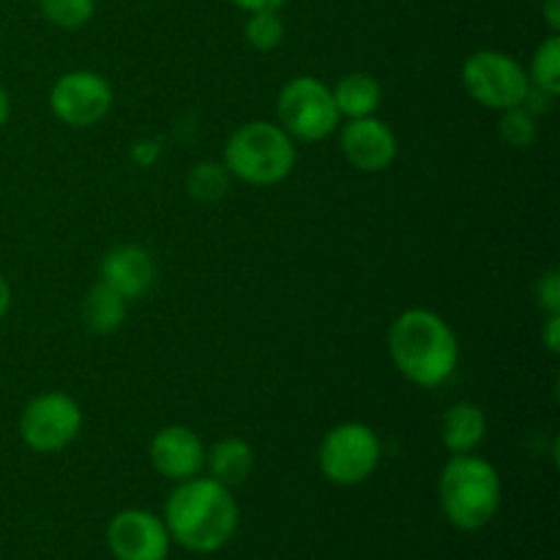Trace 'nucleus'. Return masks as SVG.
<instances>
[{"label":"nucleus","mask_w":560,"mask_h":560,"mask_svg":"<svg viewBox=\"0 0 560 560\" xmlns=\"http://www.w3.org/2000/svg\"><path fill=\"white\" fill-rule=\"evenodd\" d=\"M164 525L170 539L189 552H217L238 530V503L230 487L208 479L178 481L164 503Z\"/></svg>","instance_id":"f257e3e1"},{"label":"nucleus","mask_w":560,"mask_h":560,"mask_svg":"<svg viewBox=\"0 0 560 560\" xmlns=\"http://www.w3.org/2000/svg\"><path fill=\"white\" fill-rule=\"evenodd\" d=\"M388 355L399 375L421 388H438L459 364V342L441 315L405 310L388 328Z\"/></svg>","instance_id":"f03ea898"},{"label":"nucleus","mask_w":560,"mask_h":560,"mask_svg":"<svg viewBox=\"0 0 560 560\" xmlns=\"http://www.w3.org/2000/svg\"><path fill=\"white\" fill-rule=\"evenodd\" d=\"M441 509L448 523L459 530H479L501 509V476L485 457L454 454L438 485Z\"/></svg>","instance_id":"7ed1b4c3"},{"label":"nucleus","mask_w":560,"mask_h":560,"mask_svg":"<svg viewBox=\"0 0 560 560\" xmlns=\"http://www.w3.org/2000/svg\"><path fill=\"white\" fill-rule=\"evenodd\" d=\"M295 140L271 120H249L224 142V167L230 178L249 186L282 184L295 167Z\"/></svg>","instance_id":"20e7f679"},{"label":"nucleus","mask_w":560,"mask_h":560,"mask_svg":"<svg viewBox=\"0 0 560 560\" xmlns=\"http://www.w3.org/2000/svg\"><path fill=\"white\" fill-rule=\"evenodd\" d=\"M277 115L279 126L301 142L326 140L337 131L339 118H342L334 104L331 88L317 77H293L279 91Z\"/></svg>","instance_id":"39448f33"},{"label":"nucleus","mask_w":560,"mask_h":560,"mask_svg":"<svg viewBox=\"0 0 560 560\" xmlns=\"http://www.w3.org/2000/svg\"><path fill=\"white\" fill-rule=\"evenodd\" d=\"M323 476L339 487H355L381 465V438L361 421H345L326 432L317 452Z\"/></svg>","instance_id":"423d86ee"},{"label":"nucleus","mask_w":560,"mask_h":560,"mask_svg":"<svg viewBox=\"0 0 560 560\" xmlns=\"http://www.w3.org/2000/svg\"><path fill=\"white\" fill-rule=\"evenodd\" d=\"M528 85V71L512 55L498 49H479L463 63V88L468 96L495 113L520 107Z\"/></svg>","instance_id":"0eeeda50"},{"label":"nucleus","mask_w":560,"mask_h":560,"mask_svg":"<svg viewBox=\"0 0 560 560\" xmlns=\"http://www.w3.org/2000/svg\"><path fill=\"white\" fill-rule=\"evenodd\" d=\"M82 430V410L74 397L63 392H47L33 397L22 408L20 435L36 454L63 452Z\"/></svg>","instance_id":"6e6552de"},{"label":"nucleus","mask_w":560,"mask_h":560,"mask_svg":"<svg viewBox=\"0 0 560 560\" xmlns=\"http://www.w3.org/2000/svg\"><path fill=\"white\" fill-rule=\"evenodd\" d=\"M113 107V88L96 71H69L49 91L55 118L74 129H88L107 118Z\"/></svg>","instance_id":"1a4fd4ad"},{"label":"nucleus","mask_w":560,"mask_h":560,"mask_svg":"<svg viewBox=\"0 0 560 560\" xmlns=\"http://www.w3.org/2000/svg\"><path fill=\"white\" fill-rule=\"evenodd\" d=\"M107 545L118 560H164L170 552V534L156 514L126 509L109 520Z\"/></svg>","instance_id":"9d476101"},{"label":"nucleus","mask_w":560,"mask_h":560,"mask_svg":"<svg viewBox=\"0 0 560 560\" xmlns=\"http://www.w3.org/2000/svg\"><path fill=\"white\" fill-rule=\"evenodd\" d=\"M339 148L355 170L381 173V170L392 167V162L397 159V135L375 115H366V118H353L342 126Z\"/></svg>","instance_id":"9b49d317"},{"label":"nucleus","mask_w":560,"mask_h":560,"mask_svg":"<svg viewBox=\"0 0 560 560\" xmlns=\"http://www.w3.org/2000/svg\"><path fill=\"white\" fill-rule=\"evenodd\" d=\"M151 465L159 476L170 481L195 479L206 468V446L189 427H162L151 441Z\"/></svg>","instance_id":"f8f14e48"},{"label":"nucleus","mask_w":560,"mask_h":560,"mask_svg":"<svg viewBox=\"0 0 560 560\" xmlns=\"http://www.w3.org/2000/svg\"><path fill=\"white\" fill-rule=\"evenodd\" d=\"M153 279H156L153 257L142 246L135 244L113 246L102 257V266H98V282L113 288L126 301H135L140 295H145L151 290Z\"/></svg>","instance_id":"ddd939ff"},{"label":"nucleus","mask_w":560,"mask_h":560,"mask_svg":"<svg viewBox=\"0 0 560 560\" xmlns=\"http://www.w3.org/2000/svg\"><path fill=\"white\" fill-rule=\"evenodd\" d=\"M443 446L452 454H470L487 438V416L479 405L457 402L443 413Z\"/></svg>","instance_id":"4468645a"},{"label":"nucleus","mask_w":560,"mask_h":560,"mask_svg":"<svg viewBox=\"0 0 560 560\" xmlns=\"http://www.w3.org/2000/svg\"><path fill=\"white\" fill-rule=\"evenodd\" d=\"M206 468L213 481L224 487H238L255 470V452L241 438H222L206 452Z\"/></svg>","instance_id":"2eb2a0df"},{"label":"nucleus","mask_w":560,"mask_h":560,"mask_svg":"<svg viewBox=\"0 0 560 560\" xmlns=\"http://www.w3.org/2000/svg\"><path fill=\"white\" fill-rule=\"evenodd\" d=\"M331 96L339 115H345V118L350 120L366 118V115H375L377 107H381L383 88L372 74L353 71V74L342 77V80L331 88Z\"/></svg>","instance_id":"dca6fc26"},{"label":"nucleus","mask_w":560,"mask_h":560,"mask_svg":"<svg viewBox=\"0 0 560 560\" xmlns=\"http://www.w3.org/2000/svg\"><path fill=\"white\" fill-rule=\"evenodd\" d=\"M126 320V299L107 284L96 282L82 301V323L93 334H113Z\"/></svg>","instance_id":"f3484780"},{"label":"nucleus","mask_w":560,"mask_h":560,"mask_svg":"<svg viewBox=\"0 0 560 560\" xmlns=\"http://www.w3.org/2000/svg\"><path fill=\"white\" fill-rule=\"evenodd\" d=\"M530 85L541 88V91L558 96L560 93V36L558 33H550L545 42L539 44V49L534 52V60H530L528 69Z\"/></svg>","instance_id":"a211bd4d"},{"label":"nucleus","mask_w":560,"mask_h":560,"mask_svg":"<svg viewBox=\"0 0 560 560\" xmlns=\"http://www.w3.org/2000/svg\"><path fill=\"white\" fill-rule=\"evenodd\" d=\"M230 173L224 164L219 162H200L186 178V189L195 200L200 202H217L228 195Z\"/></svg>","instance_id":"6ab92c4d"},{"label":"nucleus","mask_w":560,"mask_h":560,"mask_svg":"<svg viewBox=\"0 0 560 560\" xmlns=\"http://www.w3.org/2000/svg\"><path fill=\"white\" fill-rule=\"evenodd\" d=\"M244 38L252 49L271 52L282 44L284 22L279 20L277 11H252L244 25Z\"/></svg>","instance_id":"aec40b11"},{"label":"nucleus","mask_w":560,"mask_h":560,"mask_svg":"<svg viewBox=\"0 0 560 560\" xmlns=\"http://www.w3.org/2000/svg\"><path fill=\"white\" fill-rule=\"evenodd\" d=\"M38 5H42L44 20L63 31H77V27L88 25L96 11V0H38Z\"/></svg>","instance_id":"412c9836"},{"label":"nucleus","mask_w":560,"mask_h":560,"mask_svg":"<svg viewBox=\"0 0 560 560\" xmlns=\"http://www.w3.org/2000/svg\"><path fill=\"white\" fill-rule=\"evenodd\" d=\"M498 131H501L503 142L509 148H528L534 145L536 140V115H530L528 109L520 104V107L503 109L501 124H498Z\"/></svg>","instance_id":"4be33fe9"},{"label":"nucleus","mask_w":560,"mask_h":560,"mask_svg":"<svg viewBox=\"0 0 560 560\" xmlns=\"http://www.w3.org/2000/svg\"><path fill=\"white\" fill-rule=\"evenodd\" d=\"M536 301L547 315H560V273L547 271L536 284Z\"/></svg>","instance_id":"5701e85b"},{"label":"nucleus","mask_w":560,"mask_h":560,"mask_svg":"<svg viewBox=\"0 0 560 560\" xmlns=\"http://www.w3.org/2000/svg\"><path fill=\"white\" fill-rule=\"evenodd\" d=\"M552 102H556V96H552V93L541 91V88H536V85H528V93H525V98H523V107L528 109L530 115H545V113H550Z\"/></svg>","instance_id":"b1692460"},{"label":"nucleus","mask_w":560,"mask_h":560,"mask_svg":"<svg viewBox=\"0 0 560 560\" xmlns=\"http://www.w3.org/2000/svg\"><path fill=\"white\" fill-rule=\"evenodd\" d=\"M159 153H162V148H159L156 140H140L135 142V148H131V159H135V164H140V167H151V164H156Z\"/></svg>","instance_id":"393cba45"},{"label":"nucleus","mask_w":560,"mask_h":560,"mask_svg":"<svg viewBox=\"0 0 560 560\" xmlns=\"http://www.w3.org/2000/svg\"><path fill=\"white\" fill-rule=\"evenodd\" d=\"M541 339H545L547 350L552 355L560 353V315H547L545 328H541Z\"/></svg>","instance_id":"a878e982"},{"label":"nucleus","mask_w":560,"mask_h":560,"mask_svg":"<svg viewBox=\"0 0 560 560\" xmlns=\"http://www.w3.org/2000/svg\"><path fill=\"white\" fill-rule=\"evenodd\" d=\"M230 3L252 14V11H279L288 0H230Z\"/></svg>","instance_id":"bb28decb"},{"label":"nucleus","mask_w":560,"mask_h":560,"mask_svg":"<svg viewBox=\"0 0 560 560\" xmlns=\"http://www.w3.org/2000/svg\"><path fill=\"white\" fill-rule=\"evenodd\" d=\"M541 14H545V22H547V27H550V33H558L560 31V0H545V5H541Z\"/></svg>","instance_id":"cd10ccee"},{"label":"nucleus","mask_w":560,"mask_h":560,"mask_svg":"<svg viewBox=\"0 0 560 560\" xmlns=\"http://www.w3.org/2000/svg\"><path fill=\"white\" fill-rule=\"evenodd\" d=\"M9 310H11V284L5 282V277L0 273V320L9 315Z\"/></svg>","instance_id":"c85d7f7f"},{"label":"nucleus","mask_w":560,"mask_h":560,"mask_svg":"<svg viewBox=\"0 0 560 560\" xmlns=\"http://www.w3.org/2000/svg\"><path fill=\"white\" fill-rule=\"evenodd\" d=\"M9 118H11V96H9V91L0 85V129L9 124Z\"/></svg>","instance_id":"c756f323"}]
</instances>
